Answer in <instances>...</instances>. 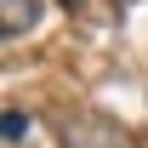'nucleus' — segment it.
<instances>
[{"label": "nucleus", "mask_w": 148, "mask_h": 148, "mask_svg": "<svg viewBox=\"0 0 148 148\" xmlns=\"http://www.w3.org/2000/svg\"><path fill=\"white\" fill-rule=\"evenodd\" d=\"M63 148H137V137L108 114H74L63 120Z\"/></svg>", "instance_id": "1"}, {"label": "nucleus", "mask_w": 148, "mask_h": 148, "mask_svg": "<svg viewBox=\"0 0 148 148\" xmlns=\"http://www.w3.org/2000/svg\"><path fill=\"white\" fill-rule=\"evenodd\" d=\"M0 12H6V17H0V34L17 40L23 29H34V23H40V0H0Z\"/></svg>", "instance_id": "2"}, {"label": "nucleus", "mask_w": 148, "mask_h": 148, "mask_svg": "<svg viewBox=\"0 0 148 148\" xmlns=\"http://www.w3.org/2000/svg\"><path fill=\"white\" fill-rule=\"evenodd\" d=\"M0 137H6V148H17L23 137H29V114H23V108H6V120H0Z\"/></svg>", "instance_id": "3"}]
</instances>
